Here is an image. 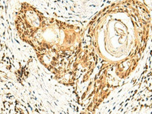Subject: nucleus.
<instances>
[{
  "instance_id": "1",
  "label": "nucleus",
  "mask_w": 152,
  "mask_h": 114,
  "mask_svg": "<svg viewBox=\"0 0 152 114\" xmlns=\"http://www.w3.org/2000/svg\"><path fill=\"white\" fill-rule=\"evenodd\" d=\"M18 35L30 45L40 62L59 82L65 83L71 75L74 41L63 23L47 18L37 10L23 4L16 20Z\"/></svg>"
}]
</instances>
